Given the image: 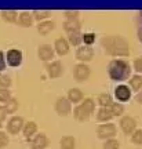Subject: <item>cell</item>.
Instances as JSON below:
<instances>
[{"mask_svg":"<svg viewBox=\"0 0 142 149\" xmlns=\"http://www.w3.org/2000/svg\"><path fill=\"white\" fill-rule=\"evenodd\" d=\"M102 47L112 57H127L130 46L121 36H106L102 39Z\"/></svg>","mask_w":142,"mask_h":149,"instance_id":"cell-1","label":"cell"},{"mask_svg":"<svg viewBox=\"0 0 142 149\" xmlns=\"http://www.w3.org/2000/svg\"><path fill=\"white\" fill-rule=\"evenodd\" d=\"M108 73L112 80L121 81V80L128 79V76L131 74V68L123 59H113L108 66Z\"/></svg>","mask_w":142,"mask_h":149,"instance_id":"cell-2","label":"cell"},{"mask_svg":"<svg viewBox=\"0 0 142 149\" xmlns=\"http://www.w3.org/2000/svg\"><path fill=\"white\" fill-rule=\"evenodd\" d=\"M94 109H95V102L91 98H86L80 105H77V107L74 108V111H73L74 119L79 120V122H84V120H87L93 115Z\"/></svg>","mask_w":142,"mask_h":149,"instance_id":"cell-3","label":"cell"},{"mask_svg":"<svg viewBox=\"0 0 142 149\" xmlns=\"http://www.w3.org/2000/svg\"><path fill=\"white\" fill-rule=\"evenodd\" d=\"M97 135L102 139H111L115 138L116 135V126L113 123H106V124H101L97 128Z\"/></svg>","mask_w":142,"mask_h":149,"instance_id":"cell-4","label":"cell"},{"mask_svg":"<svg viewBox=\"0 0 142 149\" xmlns=\"http://www.w3.org/2000/svg\"><path fill=\"white\" fill-rule=\"evenodd\" d=\"M55 111H57L59 116H68L70 111H72V102L65 97L58 98L57 102H55Z\"/></svg>","mask_w":142,"mask_h":149,"instance_id":"cell-5","label":"cell"},{"mask_svg":"<svg viewBox=\"0 0 142 149\" xmlns=\"http://www.w3.org/2000/svg\"><path fill=\"white\" fill-rule=\"evenodd\" d=\"M120 127L126 135H131L137 130V122L131 116H123L120 120Z\"/></svg>","mask_w":142,"mask_h":149,"instance_id":"cell-6","label":"cell"},{"mask_svg":"<svg viewBox=\"0 0 142 149\" xmlns=\"http://www.w3.org/2000/svg\"><path fill=\"white\" fill-rule=\"evenodd\" d=\"M90 73V66H87L86 64H79L74 66V70H73V74H74V79L77 81H84V80L88 79Z\"/></svg>","mask_w":142,"mask_h":149,"instance_id":"cell-7","label":"cell"},{"mask_svg":"<svg viewBox=\"0 0 142 149\" xmlns=\"http://www.w3.org/2000/svg\"><path fill=\"white\" fill-rule=\"evenodd\" d=\"M24 119L21 116H14L10 119V122L7 123V130L10 134H18L24 128Z\"/></svg>","mask_w":142,"mask_h":149,"instance_id":"cell-8","label":"cell"},{"mask_svg":"<svg viewBox=\"0 0 142 149\" xmlns=\"http://www.w3.org/2000/svg\"><path fill=\"white\" fill-rule=\"evenodd\" d=\"M46 70H47L50 77H53V79L59 77L62 74V64L59 61H53V62L46 65Z\"/></svg>","mask_w":142,"mask_h":149,"instance_id":"cell-9","label":"cell"},{"mask_svg":"<svg viewBox=\"0 0 142 149\" xmlns=\"http://www.w3.org/2000/svg\"><path fill=\"white\" fill-rule=\"evenodd\" d=\"M115 95L120 102H126L131 98V90L126 84H120L115 88Z\"/></svg>","mask_w":142,"mask_h":149,"instance_id":"cell-10","label":"cell"},{"mask_svg":"<svg viewBox=\"0 0 142 149\" xmlns=\"http://www.w3.org/2000/svg\"><path fill=\"white\" fill-rule=\"evenodd\" d=\"M7 62L11 66H19L22 62V53L17 48H13L7 53Z\"/></svg>","mask_w":142,"mask_h":149,"instance_id":"cell-11","label":"cell"},{"mask_svg":"<svg viewBox=\"0 0 142 149\" xmlns=\"http://www.w3.org/2000/svg\"><path fill=\"white\" fill-rule=\"evenodd\" d=\"M94 57V50L91 47H79L77 48V51H76V58L80 59V61H83V62H88L91 61Z\"/></svg>","mask_w":142,"mask_h":149,"instance_id":"cell-12","label":"cell"},{"mask_svg":"<svg viewBox=\"0 0 142 149\" xmlns=\"http://www.w3.org/2000/svg\"><path fill=\"white\" fill-rule=\"evenodd\" d=\"M37 54H39V58L42 61H50L54 57V48L50 44H43L39 47Z\"/></svg>","mask_w":142,"mask_h":149,"instance_id":"cell-13","label":"cell"},{"mask_svg":"<svg viewBox=\"0 0 142 149\" xmlns=\"http://www.w3.org/2000/svg\"><path fill=\"white\" fill-rule=\"evenodd\" d=\"M54 47H55V51L59 55H65V54L69 53V42L63 37H58L54 43Z\"/></svg>","mask_w":142,"mask_h":149,"instance_id":"cell-14","label":"cell"},{"mask_svg":"<svg viewBox=\"0 0 142 149\" xmlns=\"http://www.w3.org/2000/svg\"><path fill=\"white\" fill-rule=\"evenodd\" d=\"M48 146V138L46 134H39L32 141V148L33 149H46Z\"/></svg>","mask_w":142,"mask_h":149,"instance_id":"cell-15","label":"cell"},{"mask_svg":"<svg viewBox=\"0 0 142 149\" xmlns=\"http://www.w3.org/2000/svg\"><path fill=\"white\" fill-rule=\"evenodd\" d=\"M63 29L68 33L72 32H80V21L77 18H73V19H66L63 22Z\"/></svg>","mask_w":142,"mask_h":149,"instance_id":"cell-16","label":"cell"},{"mask_svg":"<svg viewBox=\"0 0 142 149\" xmlns=\"http://www.w3.org/2000/svg\"><path fill=\"white\" fill-rule=\"evenodd\" d=\"M54 28H55V22L54 21H42L37 25V31L42 35H47V33H50L53 31Z\"/></svg>","mask_w":142,"mask_h":149,"instance_id":"cell-17","label":"cell"},{"mask_svg":"<svg viewBox=\"0 0 142 149\" xmlns=\"http://www.w3.org/2000/svg\"><path fill=\"white\" fill-rule=\"evenodd\" d=\"M113 115H112V111L111 108H100L98 112H97V119L100 120V122H109Z\"/></svg>","mask_w":142,"mask_h":149,"instance_id":"cell-18","label":"cell"},{"mask_svg":"<svg viewBox=\"0 0 142 149\" xmlns=\"http://www.w3.org/2000/svg\"><path fill=\"white\" fill-rule=\"evenodd\" d=\"M97 102L101 105V108H111V105L113 104V100H112L111 94L104 93V94H100V95H98Z\"/></svg>","mask_w":142,"mask_h":149,"instance_id":"cell-19","label":"cell"},{"mask_svg":"<svg viewBox=\"0 0 142 149\" xmlns=\"http://www.w3.org/2000/svg\"><path fill=\"white\" fill-rule=\"evenodd\" d=\"M18 22H19V25H22V26H31L32 22H33V15H32L31 13H28V11H24L18 17Z\"/></svg>","mask_w":142,"mask_h":149,"instance_id":"cell-20","label":"cell"},{"mask_svg":"<svg viewBox=\"0 0 142 149\" xmlns=\"http://www.w3.org/2000/svg\"><path fill=\"white\" fill-rule=\"evenodd\" d=\"M59 145H61L62 149H73L74 145H76V139H74L72 135H65V137L61 138Z\"/></svg>","mask_w":142,"mask_h":149,"instance_id":"cell-21","label":"cell"},{"mask_svg":"<svg viewBox=\"0 0 142 149\" xmlns=\"http://www.w3.org/2000/svg\"><path fill=\"white\" fill-rule=\"evenodd\" d=\"M68 100L70 102H73V104L80 102L83 100V93H81L79 88H70V90L68 91Z\"/></svg>","mask_w":142,"mask_h":149,"instance_id":"cell-22","label":"cell"},{"mask_svg":"<svg viewBox=\"0 0 142 149\" xmlns=\"http://www.w3.org/2000/svg\"><path fill=\"white\" fill-rule=\"evenodd\" d=\"M24 135L26 137V138H29V137H32L33 134L37 131V124L35 122H28L26 124H24Z\"/></svg>","mask_w":142,"mask_h":149,"instance_id":"cell-23","label":"cell"},{"mask_svg":"<svg viewBox=\"0 0 142 149\" xmlns=\"http://www.w3.org/2000/svg\"><path fill=\"white\" fill-rule=\"evenodd\" d=\"M130 86H131V88L134 91L142 90V76H139V74L131 76V79H130Z\"/></svg>","mask_w":142,"mask_h":149,"instance_id":"cell-24","label":"cell"},{"mask_svg":"<svg viewBox=\"0 0 142 149\" xmlns=\"http://www.w3.org/2000/svg\"><path fill=\"white\" fill-rule=\"evenodd\" d=\"M68 39H69V43H70V44L79 46L80 43L83 42V35L80 32H72V33H68Z\"/></svg>","mask_w":142,"mask_h":149,"instance_id":"cell-25","label":"cell"},{"mask_svg":"<svg viewBox=\"0 0 142 149\" xmlns=\"http://www.w3.org/2000/svg\"><path fill=\"white\" fill-rule=\"evenodd\" d=\"M1 17L7 22H15L17 17H18V13L14 10H4V11H1Z\"/></svg>","mask_w":142,"mask_h":149,"instance_id":"cell-26","label":"cell"},{"mask_svg":"<svg viewBox=\"0 0 142 149\" xmlns=\"http://www.w3.org/2000/svg\"><path fill=\"white\" fill-rule=\"evenodd\" d=\"M4 109L7 113H14V112L18 109V101H17L15 98H10L8 101L6 102Z\"/></svg>","mask_w":142,"mask_h":149,"instance_id":"cell-27","label":"cell"},{"mask_svg":"<svg viewBox=\"0 0 142 149\" xmlns=\"http://www.w3.org/2000/svg\"><path fill=\"white\" fill-rule=\"evenodd\" d=\"M111 111L113 116H121L124 113V107L121 105L120 102H113L111 105Z\"/></svg>","mask_w":142,"mask_h":149,"instance_id":"cell-28","label":"cell"},{"mask_svg":"<svg viewBox=\"0 0 142 149\" xmlns=\"http://www.w3.org/2000/svg\"><path fill=\"white\" fill-rule=\"evenodd\" d=\"M131 142L135 145H142V128L135 130L131 134Z\"/></svg>","mask_w":142,"mask_h":149,"instance_id":"cell-29","label":"cell"},{"mask_svg":"<svg viewBox=\"0 0 142 149\" xmlns=\"http://www.w3.org/2000/svg\"><path fill=\"white\" fill-rule=\"evenodd\" d=\"M50 15H51V11H47V10H44V11H35V13H33V18H35V19H37L39 22H42L43 19L48 18Z\"/></svg>","mask_w":142,"mask_h":149,"instance_id":"cell-30","label":"cell"},{"mask_svg":"<svg viewBox=\"0 0 142 149\" xmlns=\"http://www.w3.org/2000/svg\"><path fill=\"white\" fill-rule=\"evenodd\" d=\"M119 146H120V144L115 138L106 139V142L104 144V149H119Z\"/></svg>","mask_w":142,"mask_h":149,"instance_id":"cell-31","label":"cell"},{"mask_svg":"<svg viewBox=\"0 0 142 149\" xmlns=\"http://www.w3.org/2000/svg\"><path fill=\"white\" fill-rule=\"evenodd\" d=\"M11 98L10 91L7 88H0V102H7Z\"/></svg>","mask_w":142,"mask_h":149,"instance_id":"cell-32","label":"cell"},{"mask_svg":"<svg viewBox=\"0 0 142 149\" xmlns=\"http://www.w3.org/2000/svg\"><path fill=\"white\" fill-rule=\"evenodd\" d=\"M11 84V79L8 76H0V88H7Z\"/></svg>","mask_w":142,"mask_h":149,"instance_id":"cell-33","label":"cell"},{"mask_svg":"<svg viewBox=\"0 0 142 149\" xmlns=\"http://www.w3.org/2000/svg\"><path fill=\"white\" fill-rule=\"evenodd\" d=\"M94 40H95V35L94 33H86L84 36H83V42L86 43V44H93L94 43Z\"/></svg>","mask_w":142,"mask_h":149,"instance_id":"cell-34","label":"cell"},{"mask_svg":"<svg viewBox=\"0 0 142 149\" xmlns=\"http://www.w3.org/2000/svg\"><path fill=\"white\" fill-rule=\"evenodd\" d=\"M8 144V137H7V134L3 133V131H0V149L7 146Z\"/></svg>","mask_w":142,"mask_h":149,"instance_id":"cell-35","label":"cell"},{"mask_svg":"<svg viewBox=\"0 0 142 149\" xmlns=\"http://www.w3.org/2000/svg\"><path fill=\"white\" fill-rule=\"evenodd\" d=\"M134 69L137 70L138 73H142V57H138L134 61Z\"/></svg>","mask_w":142,"mask_h":149,"instance_id":"cell-36","label":"cell"},{"mask_svg":"<svg viewBox=\"0 0 142 149\" xmlns=\"http://www.w3.org/2000/svg\"><path fill=\"white\" fill-rule=\"evenodd\" d=\"M65 17L66 19H73L79 17V11H65Z\"/></svg>","mask_w":142,"mask_h":149,"instance_id":"cell-37","label":"cell"},{"mask_svg":"<svg viewBox=\"0 0 142 149\" xmlns=\"http://www.w3.org/2000/svg\"><path fill=\"white\" fill-rule=\"evenodd\" d=\"M6 68V58L3 51H0V70H3Z\"/></svg>","mask_w":142,"mask_h":149,"instance_id":"cell-38","label":"cell"},{"mask_svg":"<svg viewBox=\"0 0 142 149\" xmlns=\"http://www.w3.org/2000/svg\"><path fill=\"white\" fill-rule=\"evenodd\" d=\"M139 19H141V25L138 26V39L142 42V11L139 13Z\"/></svg>","mask_w":142,"mask_h":149,"instance_id":"cell-39","label":"cell"},{"mask_svg":"<svg viewBox=\"0 0 142 149\" xmlns=\"http://www.w3.org/2000/svg\"><path fill=\"white\" fill-rule=\"evenodd\" d=\"M6 115H7V112H6L4 107H1V105H0V123L6 119Z\"/></svg>","mask_w":142,"mask_h":149,"instance_id":"cell-40","label":"cell"},{"mask_svg":"<svg viewBox=\"0 0 142 149\" xmlns=\"http://www.w3.org/2000/svg\"><path fill=\"white\" fill-rule=\"evenodd\" d=\"M135 101H137L138 104H142V90H139V93L137 94V97H135Z\"/></svg>","mask_w":142,"mask_h":149,"instance_id":"cell-41","label":"cell"}]
</instances>
